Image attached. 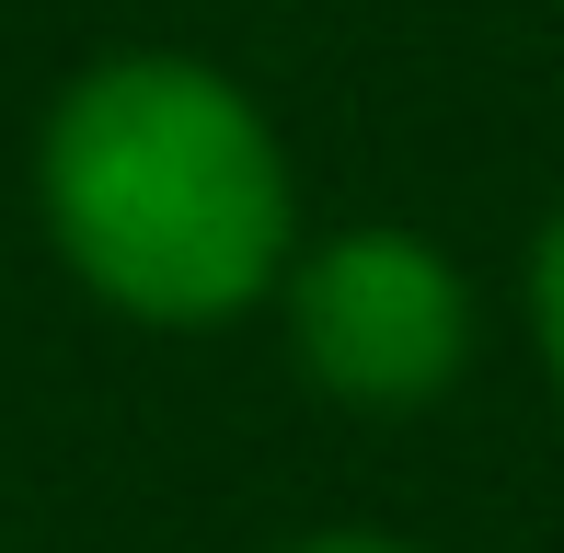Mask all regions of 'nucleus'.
Returning <instances> with one entry per match:
<instances>
[{"instance_id":"7ed1b4c3","label":"nucleus","mask_w":564,"mask_h":553,"mask_svg":"<svg viewBox=\"0 0 564 553\" xmlns=\"http://www.w3.org/2000/svg\"><path fill=\"white\" fill-rule=\"evenodd\" d=\"M530 323H542V358L564 381V208H553V231L530 242Z\"/></svg>"},{"instance_id":"f257e3e1","label":"nucleus","mask_w":564,"mask_h":553,"mask_svg":"<svg viewBox=\"0 0 564 553\" xmlns=\"http://www.w3.org/2000/svg\"><path fill=\"white\" fill-rule=\"evenodd\" d=\"M35 196L69 276L139 323H230L300 254V185L265 105L208 58H105L58 93Z\"/></svg>"},{"instance_id":"20e7f679","label":"nucleus","mask_w":564,"mask_h":553,"mask_svg":"<svg viewBox=\"0 0 564 553\" xmlns=\"http://www.w3.org/2000/svg\"><path fill=\"white\" fill-rule=\"evenodd\" d=\"M289 553H415V542H392V531H312V542H289Z\"/></svg>"},{"instance_id":"f03ea898","label":"nucleus","mask_w":564,"mask_h":553,"mask_svg":"<svg viewBox=\"0 0 564 553\" xmlns=\"http://www.w3.org/2000/svg\"><path fill=\"white\" fill-rule=\"evenodd\" d=\"M276 300H289V346L312 392H335L357 415L438 404L473 358V289L426 231H335L289 254Z\"/></svg>"}]
</instances>
